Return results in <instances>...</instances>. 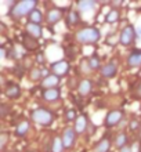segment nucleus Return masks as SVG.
Listing matches in <instances>:
<instances>
[{
	"label": "nucleus",
	"instance_id": "obj_3",
	"mask_svg": "<svg viewBox=\"0 0 141 152\" xmlns=\"http://www.w3.org/2000/svg\"><path fill=\"white\" fill-rule=\"evenodd\" d=\"M31 118L35 123L40 126H50L54 122V113L47 108H36L31 112Z\"/></svg>",
	"mask_w": 141,
	"mask_h": 152
},
{
	"label": "nucleus",
	"instance_id": "obj_17",
	"mask_svg": "<svg viewBox=\"0 0 141 152\" xmlns=\"http://www.w3.org/2000/svg\"><path fill=\"white\" fill-rule=\"evenodd\" d=\"M25 31L28 35H31L35 39H40L42 37V26L37 24H32V22H28L25 25Z\"/></svg>",
	"mask_w": 141,
	"mask_h": 152
},
{
	"label": "nucleus",
	"instance_id": "obj_20",
	"mask_svg": "<svg viewBox=\"0 0 141 152\" xmlns=\"http://www.w3.org/2000/svg\"><path fill=\"white\" fill-rule=\"evenodd\" d=\"M80 21H82L80 15H79V12H77L76 10H71V11L68 12V15H66V24H68L69 26L80 24Z\"/></svg>",
	"mask_w": 141,
	"mask_h": 152
},
{
	"label": "nucleus",
	"instance_id": "obj_24",
	"mask_svg": "<svg viewBox=\"0 0 141 152\" xmlns=\"http://www.w3.org/2000/svg\"><path fill=\"white\" fill-rule=\"evenodd\" d=\"M96 7V1L94 0H80L77 3V8L80 11H89V10H93Z\"/></svg>",
	"mask_w": 141,
	"mask_h": 152
},
{
	"label": "nucleus",
	"instance_id": "obj_4",
	"mask_svg": "<svg viewBox=\"0 0 141 152\" xmlns=\"http://www.w3.org/2000/svg\"><path fill=\"white\" fill-rule=\"evenodd\" d=\"M136 37H137V29L134 28L132 24H127L119 33V43L122 46L127 47L136 40Z\"/></svg>",
	"mask_w": 141,
	"mask_h": 152
},
{
	"label": "nucleus",
	"instance_id": "obj_26",
	"mask_svg": "<svg viewBox=\"0 0 141 152\" xmlns=\"http://www.w3.org/2000/svg\"><path fill=\"white\" fill-rule=\"evenodd\" d=\"M87 62H89L90 69H93V71H97V69H100V66H101V60L96 56V54L90 57L89 60H87Z\"/></svg>",
	"mask_w": 141,
	"mask_h": 152
},
{
	"label": "nucleus",
	"instance_id": "obj_28",
	"mask_svg": "<svg viewBox=\"0 0 141 152\" xmlns=\"http://www.w3.org/2000/svg\"><path fill=\"white\" fill-rule=\"evenodd\" d=\"M10 111H11V105L6 104V102H3V104L0 105V116L1 118H6L10 113Z\"/></svg>",
	"mask_w": 141,
	"mask_h": 152
},
{
	"label": "nucleus",
	"instance_id": "obj_19",
	"mask_svg": "<svg viewBox=\"0 0 141 152\" xmlns=\"http://www.w3.org/2000/svg\"><path fill=\"white\" fill-rule=\"evenodd\" d=\"M29 130V122L28 120H21L20 123L17 124V127H15V136L18 137H25L26 136V133H28Z\"/></svg>",
	"mask_w": 141,
	"mask_h": 152
},
{
	"label": "nucleus",
	"instance_id": "obj_7",
	"mask_svg": "<svg viewBox=\"0 0 141 152\" xmlns=\"http://www.w3.org/2000/svg\"><path fill=\"white\" fill-rule=\"evenodd\" d=\"M62 144H64V148L65 149H71L73 148V145H75V140H76V132H75V129L73 127H66L62 132Z\"/></svg>",
	"mask_w": 141,
	"mask_h": 152
},
{
	"label": "nucleus",
	"instance_id": "obj_10",
	"mask_svg": "<svg viewBox=\"0 0 141 152\" xmlns=\"http://www.w3.org/2000/svg\"><path fill=\"white\" fill-rule=\"evenodd\" d=\"M39 46H40V44H39L37 39L32 37L26 32L24 33V36H22V47H24L26 51H35V50L39 48Z\"/></svg>",
	"mask_w": 141,
	"mask_h": 152
},
{
	"label": "nucleus",
	"instance_id": "obj_6",
	"mask_svg": "<svg viewBox=\"0 0 141 152\" xmlns=\"http://www.w3.org/2000/svg\"><path fill=\"white\" fill-rule=\"evenodd\" d=\"M50 71H51V73H54L56 76H58V77H62V76H65V75H68L69 73V71H71V64L65 60L57 61V62L51 64Z\"/></svg>",
	"mask_w": 141,
	"mask_h": 152
},
{
	"label": "nucleus",
	"instance_id": "obj_30",
	"mask_svg": "<svg viewBox=\"0 0 141 152\" xmlns=\"http://www.w3.org/2000/svg\"><path fill=\"white\" fill-rule=\"evenodd\" d=\"M7 141H8V134L7 133H1V134H0V149H1V151L6 149Z\"/></svg>",
	"mask_w": 141,
	"mask_h": 152
},
{
	"label": "nucleus",
	"instance_id": "obj_18",
	"mask_svg": "<svg viewBox=\"0 0 141 152\" xmlns=\"http://www.w3.org/2000/svg\"><path fill=\"white\" fill-rule=\"evenodd\" d=\"M109 147H111V140L108 137H104L96 144L94 152H109Z\"/></svg>",
	"mask_w": 141,
	"mask_h": 152
},
{
	"label": "nucleus",
	"instance_id": "obj_12",
	"mask_svg": "<svg viewBox=\"0 0 141 152\" xmlns=\"http://www.w3.org/2000/svg\"><path fill=\"white\" fill-rule=\"evenodd\" d=\"M127 66L129 68H140L141 66V50H133L127 57Z\"/></svg>",
	"mask_w": 141,
	"mask_h": 152
},
{
	"label": "nucleus",
	"instance_id": "obj_14",
	"mask_svg": "<svg viewBox=\"0 0 141 152\" xmlns=\"http://www.w3.org/2000/svg\"><path fill=\"white\" fill-rule=\"evenodd\" d=\"M93 90V82L89 79H82L77 84V93L80 94L82 97H86L89 96L90 93Z\"/></svg>",
	"mask_w": 141,
	"mask_h": 152
},
{
	"label": "nucleus",
	"instance_id": "obj_29",
	"mask_svg": "<svg viewBox=\"0 0 141 152\" xmlns=\"http://www.w3.org/2000/svg\"><path fill=\"white\" fill-rule=\"evenodd\" d=\"M65 118H66V120H69V122L76 120L77 119L76 111H75V109H68V111H65Z\"/></svg>",
	"mask_w": 141,
	"mask_h": 152
},
{
	"label": "nucleus",
	"instance_id": "obj_15",
	"mask_svg": "<svg viewBox=\"0 0 141 152\" xmlns=\"http://www.w3.org/2000/svg\"><path fill=\"white\" fill-rule=\"evenodd\" d=\"M116 72H118V65H116V62H113V61L108 62L107 65H104V66L101 68V75L104 76L105 79L113 77V76L116 75Z\"/></svg>",
	"mask_w": 141,
	"mask_h": 152
},
{
	"label": "nucleus",
	"instance_id": "obj_23",
	"mask_svg": "<svg viewBox=\"0 0 141 152\" xmlns=\"http://www.w3.org/2000/svg\"><path fill=\"white\" fill-rule=\"evenodd\" d=\"M119 17H121L119 10H118V8H111L108 11V14L105 15V21H107L108 24H115V22L119 20Z\"/></svg>",
	"mask_w": 141,
	"mask_h": 152
},
{
	"label": "nucleus",
	"instance_id": "obj_32",
	"mask_svg": "<svg viewBox=\"0 0 141 152\" xmlns=\"http://www.w3.org/2000/svg\"><path fill=\"white\" fill-rule=\"evenodd\" d=\"M130 129L133 130V129H140V124L137 123V120H132L130 122Z\"/></svg>",
	"mask_w": 141,
	"mask_h": 152
},
{
	"label": "nucleus",
	"instance_id": "obj_8",
	"mask_svg": "<svg viewBox=\"0 0 141 152\" xmlns=\"http://www.w3.org/2000/svg\"><path fill=\"white\" fill-rule=\"evenodd\" d=\"M4 94L10 100H17L21 97V87L14 82H8L4 87Z\"/></svg>",
	"mask_w": 141,
	"mask_h": 152
},
{
	"label": "nucleus",
	"instance_id": "obj_1",
	"mask_svg": "<svg viewBox=\"0 0 141 152\" xmlns=\"http://www.w3.org/2000/svg\"><path fill=\"white\" fill-rule=\"evenodd\" d=\"M36 6H37L36 0H21V1H17L10 10V15L12 18H15V20H20L22 17L29 15L36 8Z\"/></svg>",
	"mask_w": 141,
	"mask_h": 152
},
{
	"label": "nucleus",
	"instance_id": "obj_34",
	"mask_svg": "<svg viewBox=\"0 0 141 152\" xmlns=\"http://www.w3.org/2000/svg\"><path fill=\"white\" fill-rule=\"evenodd\" d=\"M119 152H132V149H130L129 147H125V148H123V149H121V151H119Z\"/></svg>",
	"mask_w": 141,
	"mask_h": 152
},
{
	"label": "nucleus",
	"instance_id": "obj_21",
	"mask_svg": "<svg viewBox=\"0 0 141 152\" xmlns=\"http://www.w3.org/2000/svg\"><path fill=\"white\" fill-rule=\"evenodd\" d=\"M28 20H29V22H32V24L40 25L42 21H43V14H42V11L39 8H35V10L28 15Z\"/></svg>",
	"mask_w": 141,
	"mask_h": 152
},
{
	"label": "nucleus",
	"instance_id": "obj_22",
	"mask_svg": "<svg viewBox=\"0 0 141 152\" xmlns=\"http://www.w3.org/2000/svg\"><path fill=\"white\" fill-rule=\"evenodd\" d=\"M115 147H116L119 151L123 149L125 147H127V136H126V133H119L115 138Z\"/></svg>",
	"mask_w": 141,
	"mask_h": 152
},
{
	"label": "nucleus",
	"instance_id": "obj_27",
	"mask_svg": "<svg viewBox=\"0 0 141 152\" xmlns=\"http://www.w3.org/2000/svg\"><path fill=\"white\" fill-rule=\"evenodd\" d=\"M29 77L31 80H40L43 77V71L37 66H33L31 71H29Z\"/></svg>",
	"mask_w": 141,
	"mask_h": 152
},
{
	"label": "nucleus",
	"instance_id": "obj_33",
	"mask_svg": "<svg viewBox=\"0 0 141 152\" xmlns=\"http://www.w3.org/2000/svg\"><path fill=\"white\" fill-rule=\"evenodd\" d=\"M37 61H39V62H43V61H45V58H43V54H37Z\"/></svg>",
	"mask_w": 141,
	"mask_h": 152
},
{
	"label": "nucleus",
	"instance_id": "obj_11",
	"mask_svg": "<svg viewBox=\"0 0 141 152\" xmlns=\"http://www.w3.org/2000/svg\"><path fill=\"white\" fill-rule=\"evenodd\" d=\"M60 80H61V77L56 76L54 73H48V75H46L45 77H43V80H42V87L46 88V90H47V88L58 87Z\"/></svg>",
	"mask_w": 141,
	"mask_h": 152
},
{
	"label": "nucleus",
	"instance_id": "obj_35",
	"mask_svg": "<svg viewBox=\"0 0 141 152\" xmlns=\"http://www.w3.org/2000/svg\"><path fill=\"white\" fill-rule=\"evenodd\" d=\"M137 37H140V39H141V26L137 29Z\"/></svg>",
	"mask_w": 141,
	"mask_h": 152
},
{
	"label": "nucleus",
	"instance_id": "obj_36",
	"mask_svg": "<svg viewBox=\"0 0 141 152\" xmlns=\"http://www.w3.org/2000/svg\"><path fill=\"white\" fill-rule=\"evenodd\" d=\"M138 137H140V140H141V123H140V129H138Z\"/></svg>",
	"mask_w": 141,
	"mask_h": 152
},
{
	"label": "nucleus",
	"instance_id": "obj_25",
	"mask_svg": "<svg viewBox=\"0 0 141 152\" xmlns=\"http://www.w3.org/2000/svg\"><path fill=\"white\" fill-rule=\"evenodd\" d=\"M64 144L61 137H54L51 141V152H62L64 151Z\"/></svg>",
	"mask_w": 141,
	"mask_h": 152
},
{
	"label": "nucleus",
	"instance_id": "obj_9",
	"mask_svg": "<svg viewBox=\"0 0 141 152\" xmlns=\"http://www.w3.org/2000/svg\"><path fill=\"white\" fill-rule=\"evenodd\" d=\"M64 17V10L62 8H58V7H54V8H50L47 11V15H46V20L50 25H54L57 22H60Z\"/></svg>",
	"mask_w": 141,
	"mask_h": 152
},
{
	"label": "nucleus",
	"instance_id": "obj_5",
	"mask_svg": "<svg viewBox=\"0 0 141 152\" xmlns=\"http://www.w3.org/2000/svg\"><path fill=\"white\" fill-rule=\"evenodd\" d=\"M123 109H113V111H109L105 116V120H104V126L107 129H112L115 127L119 122L122 120L123 118Z\"/></svg>",
	"mask_w": 141,
	"mask_h": 152
},
{
	"label": "nucleus",
	"instance_id": "obj_13",
	"mask_svg": "<svg viewBox=\"0 0 141 152\" xmlns=\"http://www.w3.org/2000/svg\"><path fill=\"white\" fill-rule=\"evenodd\" d=\"M43 100L47 101V102H54V101L60 100L61 97V91L58 87H54V88H47V90H43Z\"/></svg>",
	"mask_w": 141,
	"mask_h": 152
},
{
	"label": "nucleus",
	"instance_id": "obj_31",
	"mask_svg": "<svg viewBox=\"0 0 141 152\" xmlns=\"http://www.w3.org/2000/svg\"><path fill=\"white\" fill-rule=\"evenodd\" d=\"M134 97L141 98V82L137 84V87H136V90H134Z\"/></svg>",
	"mask_w": 141,
	"mask_h": 152
},
{
	"label": "nucleus",
	"instance_id": "obj_16",
	"mask_svg": "<svg viewBox=\"0 0 141 152\" xmlns=\"http://www.w3.org/2000/svg\"><path fill=\"white\" fill-rule=\"evenodd\" d=\"M87 126H89V120H87V116L83 113V115L77 116V119L75 120V126H73V129H75L76 134H82V133H85V130L87 129Z\"/></svg>",
	"mask_w": 141,
	"mask_h": 152
},
{
	"label": "nucleus",
	"instance_id": "obj_2",
	"mask_svg": "<svg viewBox=\"0 0 141 152\" xmlns=\"http://www.w3.org/2000/svg\"><path fill=\"white\" fill-rule=\"evenodd\" d=\"M77 43L82 44H93L97 43L101 39V32L100 29L94 28V26H86V28L79 29L75 35Z\"/></svg>",
	"mask_w": 141,
	"mask_h": 152
}]
</instances>
